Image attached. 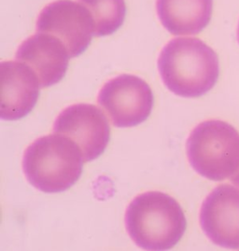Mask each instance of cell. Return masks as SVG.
I'll list each match as a JSON object with an SVG mask.
<instances>
[{
    "mask_svg": "<svg viewBox=\"0 0 239 251\" xmlns=\"http://www.w3.org/2000/svg\"><path fill=\"white\" fill-rule=\"evenodd\" d=\"M200 224L214 244L225 249H239V189L218 186L202 204Z\"/></svg>",
    "mask_w": 239,
    "mask_h": 251,
    "instance_id": "8",
    "label": "cell"
},
{
    "mask_svg": "<svg viewBox=\"0 0 239 251\" xmlns=\"http://www.w3.org/2000/svg\"><path fill=\"white\" fill-rule=\"evenodd\" d=\"M53 131L76 143L83 161H93L104 152L110 128L104 113L94 105L78 104L67 107L57 117Z\"/></svg>",
    "mask_w": 239,
    "mask_h": 251,
    "instance_id": "7",
    "label": "cell"
},
{
    "mask_svg": "<svg viewBox=\"0 0 239 251\" xmlns=\"http://www.w3.org/2000/svg\"><path fill=\"white\" fill-rule=\"evenodd\" d=\"M238 40H239V27H238Z\"/></svg>",
    "mask_w": 239,
    "mask_h": 251,
    "instance_id": "14",
    "label": "cell"
},
{
    "mask_svg": "<svg viewBox=\"0 0 239 251\" xmlns=\"http://www.w3.org/2000/svg\"><path fill=\"white\" fill-rule=\"evenodd\" d=\"M187 154L204 177L215 181L232 177L239 168V133L222 121L204 122L189 136Z\"/></svg>",
    "mask_w": 239,
    "mask_h": 251,
    "instance_id": "4",
    "label": "cell"
},
{
    "mask_svg": "<svg viewBox=\"0 0 239 251\" xmlns=\"http://www.w3.org/2000/svg\"><path fill=\"white\" fill-rule=\"evenodd\" d=\"M156 8L164 28L173 35H195L211 22L213 0H157Z\"/></svg>",
    "mask_w": 239,
    "mask_h": 251,
    "instance_id": "11",
    "label": "cell"
},
{
    "mask_svg": "<svg viewBox=\"0 0 239 251\" xmlns=\"http://www.w3.org/2000/svg\"><path fill=\"white\" fill-rule=\"evenodd\" d=\"M0 116L14 121L27 115L39 96L40 83L35 72L19 61L0 65Z\"/></svg>",
    "mask_w": 239,
    "mask_h": 251,
    "instance_id": "9",
    "label": "cell"
},
{
    "mask_svg": "<svg viewBox=\"0 0 239 251\" xmlns=\"http://www.w3.org/2000/svg\"><path fill=\"white\" fill-rule=\"evenodd\" d=\"M37 32L60 39L72 58L88 48L95 36V25L89 10L81 3L57 0L39 13Z\"/></svg>",
    "mask_w": 239,
    "mask_h": 251,
    "instance_id": "6",
    "label": "cell"
},
{
    "mask_svg": "<svg viewBox=\"0 0 239 251\" xmlns=\"http://www.w3.org/2000/svg\"><path fill=\"white\" fill-rule=\"evenodd\" d=\"M231 179H232V182H233V183L236 184L237 186H239V170L232 176Z\"/></svg>",
    "mask_w": 239,
    "mask_h": 251,
    "instance_id": "13",
    "label": "cell"
},
{
    "mask_svg": "<svg viewBox=\"0 0 239 251\" xmlns=\"http://www.w3.org/2000/svg\"><path fill=\"white\" fill-rule=\"evenodd\" d=\"M83 158L80 148L65 135H49L27 149L24 172L30 184L44 193L64 192L79 180Z\"/></svg>",
    "mask_w": 239,
    "mask_h": 251,
    "instance_id": "3",
    "label": "cell"
},
{
    "mask_svg": "<svg viewBox=\"0 0 239 251\" xmlns=\"http://www.w3.org/2000/svg\"><path fill=\"white\" fill-rule=\"evenodd\" d=\"M89 10L95 25V36H108L124 24L125 0H79Z\"/></svg>",
    "mask_w": 239,
    "mask_h": 251,
    "instance_id": "12",
    "label": "cell"
},
{
    "mask_svg": "<svg viewBox=\"0 0 239 251\" xmlns=\"http://www.w3.org/2000/svg\"><path fill=\"white\" fill-rule=\"evenodd\" d=\"M158 68L165 86L183 97L207 94L215 86L220 75L217 53L194 38L169 41L161 51Z\"/></svg>",
    "mask_w": 239,
    "mask_h": 251,
    "instance_id": "1",
    "label": "cell"
},
{
    "mask_svg": "<svg viewBox=\"0 0 239 251\" xmlns=\"http://www.w3.org/2000/svg\"><path fill=\"white\" fill-rule=\"evenodd\" d=\"M98 103L117 127L137 126L151 115L153 95L148 83L134 75H121L100 90Z\"/></svg>",
    "mask_w": 239,
    "mask_h": 251,
    "instance_id": "5",
    "label": "cell"
},
{
    "mask_svg": "<svg viewBox=\"0 0 239 251\" xmlns=\"http://www.w3.org/2000/svg\"><path fill=\"white\" fill-rule=\"evenodd\" d=\"M125 224L130 237L146 251L172 249L181 241L187 226L180 203L160 192L137 196L127 208Z\"/></svg>",
    "mask_w": 239,
    "mask_h": 251,
    "instance_id": "2",
    "label": "cell"
},
{
    "mask_svg": "<svg viewBox=\"0 0 239 251\" xmlns=\"http://www.w3.org/2000/svg\"><path fill=\"white\" fill-rule=\"evenodd\" d=\"M70 58L60 39L38 32L25 40L16 52L17 61L35 72L41 88L52 86L64 77Z\"/></svg>",
    "mask_w": 239,
    "mask_h": 251,
    "instance_id": "10",
    "label": "cell"
}]
</instances>
